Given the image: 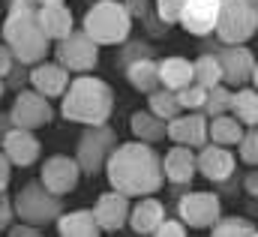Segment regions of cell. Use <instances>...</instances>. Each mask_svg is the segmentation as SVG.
Masks as SVG:
<instances>
[{
    "label": "cell",
    "mask_w": 258,
    "mask_h": 237,
    "mask_svg": "<svg viewBox=\"0 0 258 237\" xmlns=\"http://www.w3.org/2000/svg\"><path fill=\"white\" fill-rule=\"evenodd\" d=\"M105 174L111 189L123 192L129 198H141V195H156L165 183L162 174V156L156 153L153 144L147 141H126L111 150L108 162H105Z\"/></svg>",
    "instance_id": "obj_1"
},
{
    "label": "cell",
    "mask_w": 258,
    "mask_h": 237,
    "mask_svg": "<svg viewBox=\"0 0 258 237\" xmlns=\"http://www.w3.org/2000/svg\"><path fill=\"white\" fill-rule=\"evenodd\" d=\"M6 18H3V45L12 51V57L24 66H33L51 54V39L42 33L36 6L30 0H6Z\"/></svg>",
    "instance_id": "obj_2"
},
{
    "label": "cell",
    "mask_w": 258,
    "mask_h": 237,
    "mask_svg": "<svg viewBox=\"0 0 258 237\" xmlns=\"http://www.w3.org/2000/svg\"><path fill=\"white\" fill-rule=\"evenodd\" d=\"M60 114L72 123H84V126H96V123H108L114 111V90L111 84H105L96 75H75L69 81V87L60 96Z\"/></svg>",
    "instance_id": "obj_3"
},
{
    "label": "cell",
    "mask_w": 258,
    "mask_h": 237,
    "mask_svg": "<svg viewBox=\"0 0 258 237\" xmlns=\"http://www.w3.org/2000/svg\"><path fill=\"white\" fill-rule=\"evenodd\" d=\"M81 30L96 42V45H120L129 39L132 18H129L123 0H96L84 12Z\"/></svg>",
    "instance_id": "obj_4"
},
{
    "label": "cell",
    "mask_w": 258,
    "mask_h": 237,
    "mask_svg": "<svg viewBox=\"0 0 258 237\" xmlns=\"http://www.w3.org/2000/svg\"><path fill=\"white\" fill-rule=\"evenodd\" d=\"M12 210H15V219L45 228V225L57 222V216L63 213V195H54L51 189H45L42 180H30L15 195Z\"/></svg>",
    "instance_id": "obj_5"
},
{
    "label": "cell",
    "mask_w": 258,
    "mask_h": 237,
    "mask_svg": "<svg viewBox=\"0 0 258 237\" xmlns=\"http://www.w3.org/2000/svg\"><path fill=\"white\" fill-rule=\"evenodd\" d=\"M258 30V6L249 0H219L213 36L225 45H246Z\"/></svg>",
    "instance_id": "obj_6"
},
{
    "label": "cell",
    "mask_w": 258,
    "mask_h": 237,
    "mask_svg": "<svg viewBox=\"0 0 258 237\" xmlns=\"http://www.w3.org/2000/svg\"><path fill=\"white\" fill-rule=\"evenodd\" d=\"M114 147H117V132L108 123L84 126L78 135V144H75V162H78L81 174L99 177L105 171V162H108Z\"/></svg>",
    "instance_id": "obj_7"
},
{
    "label": "cell",
    "mask_w": 258,
    "mask_h": 237,
    "mask_svg": "<svg viewBox=\"0 0 258 237\" xmlns=\"http://www.w3.org/2000/svg\"><path fill=\"white\" fill-rule=\"evenodd\" d=\"M207 51L216 54L219 69H222V84L225 87H255L258 81V66H255V54L246 45H225V42H207Z\"/></svg>",
    "instance_id": "obj_8"
},
{
    "label": "cell",
    "mask_w": 258,
    "mask_h": 237,
    "mask_svg": "<svg viewBox=\"0 0 258 237\" xmlns=\"http://www.w3.org/2000/svg\"><path fill=\"white\" fill-rule=\"evenodd\" d=\"M54 54H57V63L60 66H66L69 72H78L81 75V72L96 69V63H99V45L84 30H72L69 36L57 39Z\"/></svg>",
    "instance_id": "obj_9"
},
{
    "label": "cell",
    "mask_w": 258,
    "mask_h": 237,
    "mask_svg": "<svg viewBox=\"0 0 258 237\" xmlns=\"http://www.w3.org/2000/svg\"><path fill=\"white\" fill-rule=\"evenodd\" d=\"M177 216L186 228H210L222 216V201L216 192H186L177 201Z\"/></svg>",
    "instance_id": "obj_10"
},
{
    "label": "cell",
    "mask_w": 258,
    "mask_h": 237,
    "mask_svg": "<svg viewBox=\"0 0 258 237\" xmlns=\"http://www.w3.org/2000/svg\"><path fill=\"white\" fill-rule=\"evenodd\" d=\"M9 120H12V126L36 132V129H42V126H48L54 120V108H51V102L42 93H36V90H18V96H15V102L9 108Z\"/></svg>",
    "instance_id": "obj_11"
},
{
    "label": "cell",
    "mask_w": 258,
    "mask_h": 237,
    "mask_svg": "<svg viewBox=\"0 0 258 237\" xmlns=\"http://www.w3.org/2000/svg\"><path fill=\"white\" fill-rule=\"evenodd\" d=\"M195 171L201 177L213 180V183H225V180L234 177L237 159H234V153L228 147L210 141V144H201L198 147V153H195Z\"/></svg>",
    "instance_id": "obj_12"
},
{
    "label": "cell",
    "mask_w": 258,
    "mask_h": 237,
    "mask_svg": "<svg viewBox=\"0 0 258 237\" xmlns=\"http://www.w3.org/2000/svg\"><path fill=\"white\" fill-rule=\"evenodd\" d=\"M0 150L6 153V159L18 168L33 165L42 156V141L33 135V129H21V126H9L6 135L0 138Z\"/></svg>",
    "instance_id": "obj_13"
},
{
    "label": "cell",
    "mask_w": 258,
    "mask_h": 237,
    "mask_svg": "<svg viewBox=\"0 0 258 237\" xmlns=\"http://www.w3.org/2000/svg\"><path fill=\"white\" fill-rule=\"evenodd\" d=\"M27 81H30L33 90L42 93L45 99H60L63 90L69 87V81H72V72H69L66 66H60L57 60H54V63L39 60V63H33V69L27 72Z\"/></svg>",
    "instance_id": "obj_14"
},
{
    "label": "cell",
    "mask_w": 258,
    "mask_h": 237,
    "mask_svg": "<svg viewBox=\"0 0 258 237\" xmlns=\"http://www.w3.org/2000/svg\"><path fill=\"white\" fill-rule=\"evenodd\" d=\"M90 210H93L99 231H120L129 219V195L117 192V189H108L96 198V204Z\"/></svg>",
    "instance_id": "obj_15"
},
{
    "label": "cell",
    "mask_w": 258,
    "mask_h": 237,
    "mask_svg": "<svg viewBox=\"0 0 258 237\" xmlns=\"http://www.w3.org/2000/svg\"><path fill=\"white\" fill-rule=\"evenodd\" d=\"M216 15H219V0H186L180 9L177 24L192 33V36H213L216 27Z\"/></svg>",
    "instance_id": "obj_16"
},
{
    "label": "cell",
    "mask_w": 258,
    "mask_h": 237,
    "mask_svg": "<svg viewBox=\"0 0 258 237\" xmlns=\"http://www.w3.org/2000/svg\"><path fill=\"white\" fill-rule=\"evenodd\" d=\"M78 177H81V168H78V162H75V156H63V153H57V156H51V159H45V165H42V186L45 189H51L54 195H66V192H72L75 186H78Z\"/></svg>",
    "instance_id": "obj_17"
},
{
    "label": "cell",
    "mask_w": 258,
    "mask_h": 237,
    "mask_svg": "<svg viewBox=\"0 0 258 237\" xmlns=\"http://www.w3.org/2000/svg\"><path fill=\"white\" fill-rule=\"evenodd\" d=\"M165 138L195 150V147L207 144V117L201 111H189V114H177V117L165 120Z\"/></svg>",
    "instance_id": "obj_18"
},
{
    "label": "cell",
    "mask_w": 258,
    "mask_h": 237,
    "mask_svg": "<svg viewBox=\"0 0 258 237\" xmlns=\"http://www.w3.org/2000/svg\"><path fill=\"white\" fill-rule=\"evenodd\" d=\"M162 174H165V180L171 186H189L192 177L198 174L195 171V150L192 147H183V144L171 147L162 156Z\"/></svg>",
    "instance_id": "obj_19"
},
{
    "label": "cell",
    "mask_w": 258,
    "mask_h": 237,
    "mask_svg": "<svg viewBox=\"0 0 258 237\" xmlns=\"http://www.w3.org/2000/svg\"><path fill=\"white\" fill-rule=\"evenodd\" d=\"M36 18H39L42 33H45L51 42L63 39V36H69V33L75 30V15H72V9L63 6V3H45V6H36Z\"/></svg>",
    "instance_id": "obj_20"
},
{
    "label": "cell",
    "mask_w": 258,
    "mask_h": 237,
    "mask_svg": "<svg viewBox=\"0 0 258 237\" xmlns=\"http://www.w3.org/2000/svg\"><path fill=\"white\" fill-rule=\"evenodd\" d=\"M162 219H165V204L159 198H153V195H141L138 204L129 210L126 222L135 234H153Z\"/></svg>",
    "instance_id": "obj_21"
},
{
    "label": "cell",
    "mask_w": 258,
    "mask_h": 237,
    "mask_svg": "<svg viewBox=\"0 0 258 237\" xmlns=\"http://www.w3.org/2000/svg\"><path fill=\"white\" fill-rule=\"evenodd\" d=\"M126 81L138 90V93H150L159 87V60L156 57H138L123 66Z\"/></svg>",
    "instance_id": "obj_22"
},
{
    "label": "cell",
    "mask_w": 258,
    "mask_h": 237,
    "mask_svg": "<svg viewBox=\"0 0 258 237\" xmlns=\"http://www.w3.org/2000/svg\"><path fill=\"white\" fill-rule=\"evenodd\" d=\"M240 135H243V123L234 114L222 111L216 117H207V141L222 144V147H234L240 141Z\"/></svg>",
    "instance_id": "obj_23"
},
{
    "label": "cell",
    "mask_w": 258,
    "mask_h": 237,
    "mask_svg": "<svg viewBox=\"0 0 258 237\" xmlns=\"http://www.w3.org/2000/svg\"><path fill=\"white\" fill-rule=\"evenodd\" d=\"M57 231L63 237H96L99 234V225L93 219V210H69L57 216Z\"/></svg>",
    "instance_id": "obj_24"
},
{
    "label": "cell",
    "mask_w": 258,
    "mask_h": 237,
    "mask_svg": "<svg viewBox=\"0 0 258 237\" xmlns=\"http://www.w3.org/2000/svg\"><path fill=\"white\" fill-rule=\"evenodd\" d=\"M192 81V60L189 57H165L159 60V87L180 90Z\"/></svg>",
    "instance_id": "obj_25"
},
{
    "label": "cell",
    "mask_w": 258,
    "mask_h": 237,
    "mask_svg": "<svg viewBox=\"0 0 258 237\" xmlns=\"http://www.w3.org/2000/svg\"><path fill=\"white\" fill-rule=\"evenodd\" d=\"M228 114H234L243 126H255V123H258V93H255V87L243 84V87L231 90Z\"/></svg>",
    "instance_id": "obj_26"
},
{
    "label": "cell",
    "mask_w": 258,
    "mask_h": 237,
    "mask_svg": "<svg viewBox=\"0 0 258 237\" xmlns=\"http://www.w3.org/2000/svg\"><path fill=\"white\" fill-rule=\"evenodd\" d=\"M132 132L138 141H147V144H159L165 138V120L150 114V111H135L132 120H129Z\"/></svg>",
    "instance_id": "obj_27"
},
{
    "label": "cell",
    "mask_w": 258,
    "mask_h": 237,
    "mask_svg": "<svg viewBox=\"0 0 258 237\" xmlns=\"http://www.w3.org/2000/svg\"><path fill=\"white\" fill-rule=\"evenodd\" d=\"M147 111L156 114L162 120H171L180 114V102H177V93L168 90V87H156L147 93Z\"/></svg>",
    "instance_id": "obj_28"
},
{
    "label": "cell",
    "mask_w": 258,
    "mask_h": 237,
    "mask_svg": "<svg viewBox=\"0 0 258 237\" xmlns=\"http://www.w3.org/2000/svg\"><path fill=\"white\" fill-rule=\"evenodd\" d=\"M192 81L195 84H201L204 90L213 87V84H222V69H219L216 54L204 51V54H198V57L192 60Z\"/></svg>",
    "instance_id": "obj_29"
},
{
    "label": "cell",
    "mask_w": 258,
    "mask_h": 237,
    "mask_svg": "<svg viewBox=\"0 0 258 237\" xmlns=\"http://www.w3.org/2000/svg\"><path fill=\"white\" fill-rule=\"evenodd\" d=\"M210 231L216 237H255L258 234L255 222L246 219V216H219L210 225Z\"/></svg>",
    "instance_id": "obj_30"
},
{
    "label": "cell",
    "mask_w": 258,
    "mask_h": 237,
    "mask_svg": "<svg viewBox=\"0 0 258 237\" xmlns=\"http://www.w3.org/2000/svg\"><path fill=\"white\" fill-rule=\"evenodd\" d=\"M228 102H231V90L225 84H213V87H207V99L201 105V114L204 117H216V114L228 111Z\"/></svg>",
    "instance_id": "obj_31"
},
{
    "label": "cell",
    "mask_w": 258,
    "mask_h": 237,
    "mask_svg": "<svg viewBox=\"0 0 258 237\" xmlns=\"http://www.w3.org/2000/svg\"><path fill=\"white\" fill-rule=\"evenodd\" d=\"M174 93H177L180 108H186V111H201V105H204V99H207V90H204L201 84H195V81H189L186 87H180V90H174Z\"/></svg>",
    "instance_id": "obj_32"
},
{
    "label": "cell",
    "mask_w": 258,
    "mask_h": 237,
    "mask_svg": "<svg viewBox=\"0 0 258 237\" xmlns=\"http://www.w3.org/2000/svg\"><path fill=\"white\" fill-rule=\"evenodd\" d=\"M138 57H153V48L144 42V39H123L120 42V54H117V63H120V69L132 63V60Z\"/></svg>",
    "instance_id": "obj_33"
},
{
    "label": "cell",
    "mask_w": 258,
    "mask_h": 237,
    "mask_svg": "<svg viewBox=\"0 0 258 237\" xmlns=\"http://www.w3.org/2000/svg\"><path fill=\"white\" fill-rule=\"evenodd\" d=\"M237 147H240V159H243L246 165H255L258 162V132H255V126H246V129H243Z\"/></svg>",
    "instance_id": "obj_34"
},
{
    "label": "cell",
    "mask_w": 258,
    "mask_h": 237,
    "mask_svg": "<svg viewBox=\"0 0 258 237\" xmlns=\"http://www.w3.org/2000/svg\"><path fill=\"white\" fill-rule=\"evenodd\" d=\"M183 3H186V0H156V3H153V12H156L165 24H177Z\"/></svg>",
    "instance_id": "obj_35"
},
{
    "label": "cell",
    "mask_w": 258,
    "mask_h": 237,
    "mask_svg": "<svg viewBox=\"0 0 258 237\" xmlns=\"http://www.w3.org/2000/svg\"><path fill=\"white\" fill-rule=\"evenodd\" d=\"M141 24H144V33H147V36H153V39H162V36H168V27H171V24H165V21H162V18L153 12V6L144 12Z\"/></svg>",
    "instance_id": "obj_36"
},
{
    "label": "cell",
    "mask_w": 258,
    "mask_h": 237,
    "mask_svg": "<svg viewBox=\"0 0 258 237\" xmlns=\"http://www.w3.org/2000/svg\"><path fill=\"white\" fill-rule=\"evenodd\" d=\"M27 72H30V69H27L24 63H18V60H15V63L9 66L6 78H3V87H6V90H21V87L27 84Z\"/></svg>",
    "instance_id": "obj_37"
},
{
    "label": "cell",
    "mask_w": 258,
    "mask_h": 237,
    "mask_svg": "<svg viewBox=\"0 0 258 237\" xmlns=\"http://www.w3.org/2000/svg\"><path fill=\"white\" fill-rule=\"evenodd\" d=\"M153 234H156V237H183V234H186V225H183L180 219H168V216H165V219L156 225V231H153Z\"/></svg>",
    "instance_id": "obj_38"
},
{
    "label": "cell",
    "mask_w": 258,
    "mask_h": 237,
    "mask_svg": "<svg viewBox=\"0 0 258 237\" xmlns=\"http://www.w3.org/2000/svg\"><path fill=\"white\" fill-rule=\"evenodd\" d=\"M15 222V210H12V201L6 192H0V231H6L9 225Z\"/></svg>",
    "instance_id": "obj_39"
},
{
    "label": "cell",
    "mask_w": 258,
    "mask_h": 237,
    "mask_svg": "<svg viewBox=\"0 0 258 237\" xmlns=\"http://www.w3.org/2000/svg\"><path fill=\"white\" fill-rule=\"evenodd\" d=\"M123 6H126V12H129V18L132 21H141L144 18V12L153 6L150 0H123Z\"/></svg>",
    "instance_id": "obj_40"
},
{
    "label": "cell",
    "mask_w": 258,
    "mask_h": 237,
    "mask_svg": "<svg viewBox=\"0 0 258 237\" xmlns=\"http://www.w3.org/2000/svg\"><path fill=\"white\" fill-rule=\"evenodd\" d=\"M12 237H39L42 234V228H36V225H30V222H18V225H9L6 228Z\"/></svg>",
    "instance_id": "obj_41"
},
{
    "label": "cell",
    "mask_w": 258,
    "mask_h": 237,
    "mask_svg": "<svg viewBox=\"0 0 258 237\" xmlns=\"http://www.w3.org/2000/svg\"><path fill=\"white\" fill-rule=\"evenodd\" d=\"M9 180H12V162H9L6 153L0 150V192L9 189Z\"/></svg>",
    "instance_id": "obj_42"
},
{
    "label": "cell",
    "mask_w": 258,
    "mask_h": 237,
    "mask_svg": "<svg viewBox=\"0 0 258 237\" xmlns=\"http://www.w3.org/2000/svg\"><path fill=\"white\" fill-rule=\"evenodd\" d=\"M15 63V57H12V51L0 42V78H6V72H9V66Z\"/></svg>",
    "instance_id": "obj_43"
},
{
    "label": "cell",
    "mask_w": 258,
    "mask_h": 237,
    "mask_svg": "<svg viewBox=\"0 0 258 237\" xmlns=\"http://www.w3.org/2000/svg\"><path fill=\"white\" fill-rule=\"evenodd\" d=\"M243 186H246V192H249V195H258V177H255V171H249V174H246Z\"/></svg>",
    "instance_id": "obj_44"
},
{
    "label": "cell",
    "mask_w": 258,
    "mask_h": 237,
    "mask_svg": "<svg viewBox=\"0 0 258 237\" xmlns=\"http://www.w3.org/2000/svg\"><path fill=\"white\" fill-rule=\"evenodd\" d=\"M12 126V120H9V111H0V138L6 135V129Z\"/></svg>",
    "instance_id": "obj_45"
},
{
    "label": "cell",
    "mask_w": 258,
    "mask_h": 237,
    "mask_svg": "<svg viewBox=\"0 0 258 237\" xmlns=\"http://www.w3.org/2000/svg\"><path fill=\"white\" fill-rule=\"evenodd\" d=\"M33 6H45V3H63V0H30Z\"/></svg>",
    "instance_id": "obj_46"
},
{
    "label": "cell",
    "mask_w": 258,
    "mask_h": 237,
    "mask_svg": "<svg viewBox=\"0 0 258 237\" xmlns=\"http://www.w3.org/2000/svg\"><path fill=\"white\" fill-rule=\"evenodd\" d=\"M3 93H6V87H3V78H0V96H3Z\"/></svg>",
    "instance_id": "obj_47"
},
{
    "label": "cell",
    "mask_w": 258,
    "mask_h": 237,
    "mask_svg": "<svg viewBox=\"0 0 258 237\" xmlns=\"http://www.w3.org/2000/svg\"><path fill=\"white\" fill-rule=\"evenodd\" d=\"M249 3H255V6H258V0H249Z\"/></svg>",
    "instance_id": "obj_48"
},
{
    "label": "cell",
    "mask_w": 258,
    "mask_h": 237,
    "mask_svg": "<svg viewBox=\"0 0 258 237\" xmlns=\"http://www.w3.org/2000/svg\"><path fill=\"white\" fill-rule=\"evenodd\" d=\"M87 3H96V0H87Z\"/></svg>",
    "instance_id": "obj_49"
}]
</instances>
